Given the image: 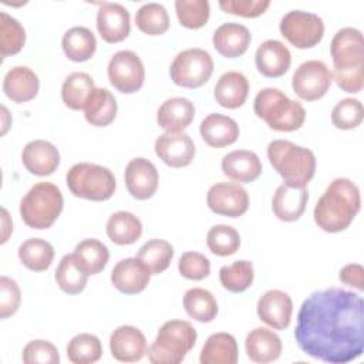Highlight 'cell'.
Listing matches in <instances>:
<instances>
[{"label":"cell","mask_w":364,"mask_h":364,"mask_svg":"<svg viewBox=\"0 0 364 364\" xmlns=\"http://www.w3.org/2000/svg\"><path fill=\"white\" fill-rule=\"evenodd\" d=\"M294 338L300 350L320 361L346 364L364 350V301L341 287L313 291L297 313Z\"/></svg>","instance_id":"1"},{"label":"cell","mask_w":364,"mask_h":364,"mask_svg":"<svg viewBox=\"0 0 364 364\" xmlns=\"http://www.w3.org/2000/svg\"><path fill=\"white\" fill-rule=\"evenodd\" d=\"M361 206L358 186L348 178H336L318 198L313 216L320 229L328 233L346 230Z\"/></svg>","instance_id":"2"},{"label":"cell","mask_w":364,"mask_h":364,"mask_svg":"<svg viewBox=\"0 0 364 364\" xmlns=\"http://www.w3.org/2000/svg\"><path fill=\"white\" fill-rule=\"evenodd\" d=\"M333 58L331 77L346 92L357 94L364 85V38L354 27L340 28L330 44Z\"/></svg>","instance_id":"3"},{"label":"cell","mask_w":364,"mask_h":364,"mask_svg":"<svg viewBox=\"0 0 364 364\" xmlns=\"http://www.w3.org/2000/svg\"><path fill=\"white\" fill-rule=\"evenodd\" d=\"M267 158L287 185L307 186L316 173L313 151L286 139L272 141L267 145Z\"/></svg>","instance_id":"4"},{"label":"cell","mask_w":364,"mask_h":364,"mask_svg":"<svg viewBox=\"0 0 364 364\" xmlns=\"http://www.w3.org/2000/svg\"><path fill=\"white\" fill-rule=\"evenodd\" d=\"M255 114L262 118L267 127L279 132H291L304 124L306 109L294 100H290L279 88L260 90L253 101Z\"/></svg>","instance_id":"5"},{"label":"cell","mask_w":364,"mask_h":364,"mask_svg":"<svg viewBox=\"0 0 364 364\" xmlns=\"http://www.w3.org/2000/svg\"><path fill=\"white\" fill-rule=\"evenodd\" d=\"M196 330L189 321H165L148 348V358L154 364H179L196 344Z\"/></svg>","instance_id":"6"},{"label":"cell","mask_w":364,"mask_h":364,"mask_svg":"<svg viewBox=\"0 0 364 364\" xmlns=\"http://www.w3.org/2000/svg\"><path fill=\"white\" fill-rule=\"evenodd\" d=\"M64 198L58 186L51 182H38L28 189L20 202V216L31 229H48L58 219Z\"/></svg>","instance_id":"7"},{"label":"cell","mask_w":364,"mask_h":364,"mask_svg":"<svg viewBox=\"0 0 364 364\" xmlns=\"http://www.w3.org/2000/svg\"><path fill=\"white\" fill-rule=\"evenodd\" d=\"M65 182L74 196L95 202L109 199L117 188L114 173L108 168L91 162L73 165L65 175Z\"/></svg>","instance_id":"8"},{"label":"cell","mask_w":364,"mask_h":364,"mask_svg":"<svg viewBox=\"0 0 364 364\" xmlns=\"http://www.w3.org/2000/svg\"><path fill=\"white\" fill-rule=\"evenodd\" d=\"M213 73V60L203 48H186L173 58L169 74L172 81L183 88H198L209 81Z\"/></svg>","instance_id":"9"},{"label":"cell","mask_w":364,"mask_h":364,"mask_svg":"<svg viewBox=\"0 0 364 364\" xmlns=\"http://www.w3.org/2000/svg\"><path fill=\"white\" fill-rule=\"evenodd\" d=\"M282 36L297 48H311L324 36L323 18L304 10L287 11L279 24Z\"/></svg>","instance_id":"10"},{"label":"cell","mask_w":364,"mask_h":364,"mask_svg":"<svg viewBox=\"0 0 364 364\" xmlns=\"http://www.w3.org/2000/svg\"><path fill=\"white\" fill-rule=\"evenodd\" d=\"M108 80L111 85L124 94H134L141 90L145 80L142 60L131 50L117 51L108 63Z\"/></svg>","instance_id":"11"},{"label":"cell","mask_w":364,"mask_h":364,"mask_svg":"<svg viewBox=\"0 0 364 364\" xmlns=\"http://www.w3.org/2000/svg\"><path fill=\"white\" fill-rule=\"evenodd\" d=\"M331 81V71L326 63L320 60H307L296 68L291 77V87L299 98L304 101H316L326 95Z\"/></svg>","instance_id":"12"},{"label":"cell","mask_w":364,"mask_h":364,"mask_svg":"<svg viewBox=\"0 0 364 364\" xmlns=\"http://www.w3.org/2000/svg\"><path fill=\"white\" fill-rule=\"evenodd\" d=\"M206 203L216 215L239 218L249 208V195L246 189L236 182H218L209 188Z\"/></svg>","instance_id":"13"},{"label":"cell","mask_w":364,"mask_h":364,"mask_svg":"<svg viewBox=\"0 0 364 364\" xmlns=\"http://www.w3.org/2000/svg\"><path fill=\"white\" fill-rule=\"evenodd\" d=\"M124 179L129 195L138 200L152 198L159 183V175L155 165L149 159L141 156L128 162Z\"/></svg>","instance_id":"14"},{"label":"cell","mask_w":364,"mask_h":364,"mask_svg":"<svg viewBox=\"0 0 364 364\" xmlns=\"http://www.w3.org/2000/svg\"><path fill=\"white\" fill-rule=\"evenodd\" d=\"M154 148L159 159L172 168L188 166L195 156V144L183 131L164 132L156 138Z\"/></svg>","instance_id":"15"},{"label":"cell","mask_w":364,"mask_h":364,"mask_svg":"<svg viewBox=\"0 0 364 364\" xmlns=\"http://www.w3.org/2000/svg\"><path fill=\"white\" fill-rule=\"evenodd\" d=\"M259 318L274 330H284L291 321L293 301L283 290H267L257 300Z\"/></svg>","instance_id":"16"},{"label":"cell","mask_w":364,"mask_h":364,"mask_svg":"<svg viewBox=\"0 0 364 364\" xmlns=\"http://www.w3.org/2000/svg\"><path fill=\"white\" fill-rule=\"evenodd\" d=\"M97 30L107 43L125 40L131 30L129 11L119 3H102L97 11Z\"/></svg>","instance_id":"17"},{"label":"cell","mask_w":364,"mask_h":364,"mask_svg":"<svg viewBox=\"0 0 364 364\" xmlns=\"http://www.w3.org/2000/svg\"><path fill=\"white\" fill-rule=\"evenodd\" d=\"M109 350L115 360L135 363L148 353V344L139 328L134 326H119L109 337Z\"/></svg>","instance_id":"18"},{"label":"cell","mask_w":364,"mask_h":364,"mask_svg":"<svg viewBox=\"0 0 364 364\" xmlns=\"http://www.w3.org/2000/svg\"><path fill=\"white\" fill-rule=\"evenodd\" d=\"M151 280V272L138 257L119 260L111 272V283L124 294L141 293Z\"/></svg>","instance_id":"19"},{"label":"cell","mask_w":364,"mask_h":364,"mask_svg":"<svg viewBox=\"0 0 364 364\" xmlns=\"http://www.w3.org/2000/svg\"><path fill=\"white\" fill-rule=\"evenodd\" d=\"M255 64L259 73L267 78H277L287 73L291 64L289 48L279 40L263 41L255 53Z\"/></svg>","instance_id":"20"},{"label":"cell","mask_w":364,"mask_h":364,"mask_svg":"<svg viewBox=\"0 0 364 364\" xmlns=\"http://www.w3.org/2000/svg\"><path fill=\"white\" fill-rule=\"evenodd\" d=\"M21 161L26 169L36 176H48L60 165V152L48 141H30L21 152Z\"/></svg>","instance_id":"21"},{"label":"cell","mask_w":364,"mask_h":364,"mask_svg":"<svg viewBox=\"0 0 364 364\" xmlns=\"http://www.w3.org/2000/svg\"><path fill=\"white\" fill-rule=\"evenodd\" d=\"M309 192L306 186H293L282 183L272 199V209L277 219L283 222H294L306 210Z\"/></svg>","instance_id":"22"},{"label":"cell","mask_w":364,"mask_h":364,"mask_svg":"<svg viewBox=\"0 0 364 364\" xmlns=\"http://www.w3.org/2000/svg\"><path fill=\"white\" fill-rule=\"evenodd\" d=\"M252 41V34L249 28L239 23H223L220 24L212 37L215 50L226 57L236 58L243 55Z\"/></svg>","instance_id":"23"},{"label":"cell","mask_w":364,"mask_h":364,"mask_svg":"<svg viewBox=\"0 0 364 364\" xmlns=\"http://www.w3.org/2000/svg\"><path fill=\"white\" fill-rule=\"evenodd\" d=\"M245 350L253 363L266 364L276 361L280 357L283 346L280 337L274 331L266 327H256L247 333Z\"/></svg>","instance_id":"24"},{"label":"cell","mask_w":364,"mask_h":364,"mask_svg":"<svg viewBox=\"0 0 364 364\" xmlns=\"http://www.w3.org/2000/svg\"><path fill=\"white\" fill-rule=\"evenodd\" d=\"M38 88L40 81L37 74L26 65L10 68L3 80V91L6 97L17 104L31 101L38 94Z\"/></svg>","instance_id":"25"},{"label":"cell","mask_w":364,"mask_h":364,"mask_svg":"<svg viewBox=\"0 0 364 364\" xmlns=\"http://www.w3.org/2000/svg\"><path fill=\"white\" fill-rule=\"evenodd\" d=\"M222 172L232 181L250 183L262 173V161L247 149H236L222 158Z\"/></svg>","instance_id":"26"},{"label":"cell","mask_w":364,"mask_h":364,"mask_svg":"<svg viewBox=\"0 0 364 364\" xmlns=\"http://www.w3.org/2000/svg\"><path fill=\"white\" fill-rule=\"evenodd\" d=\"M199 132L202 139L212 148H223L236 142L239 136L237 122L223 114H209L200 122Z\"/></svg>","instance_id":"27"},{"label":"cell","mask_w":364,"mask_h":364,"mask_svg":"<svg viewBox=\"0 0 364 364\" xmlns=\"http://www.w3.org/2000/svg\"><path fill=\"white\" fill-rule=\"evenodd\" d=\"M195 117V105L185 97H172L161 104L156 122L166 132H181L189 127Z\"/></svg>","instance_id":"28"},{"label":"cell","mask_w":364,"mask_h":364,"mask_svg":"<svg viewBox=\"0 0 364 364\" xmlns=\"http://www.w3.org/2000/svg\"><path fill=\"white\" fill-rule=\"evenodd\" d=\"M249 94V81L239 71L223 73L213 90V97L216 102L229 109L239 108L245 104Z\"/></svg>","instance_id":"29"},{"label":"cell","mask_w":364,"mask_h":364,"mask_svg":"<svg viewBox=\"0 0 364 364\" xmlns=\"http://www.w3.org/2000/svg\"><path fill=\"white\" fill-rule=\"evenodd\" d=\"M239 350L236 338L229 333H213L205 341L199 361L200 364H236Z\"/></svg>","instance_id":"30"},{"label":"cell","mask_w":364,"mask_h":364,"mask_svg":"<svg viewBox=\"0 0 364 364\" xmlns=\"http://www.w3.org/2000/svg\"><path fill=\"white\" fill-rule=\"evenodd\" d=\"M61 47L68 60L82 63L94 55L97 50V38L90 28L75 26L64 33Z\"/></svg>","instance_id":"31"},{"label":"cell","mask_w":364,"mask_h":364,"mask_svg":"<svg viewBox=\"0 0 364 364\" xmlns=\"http://www.w3.org/2000/svg\"><path fill=\"white\" fill-rule=\"evenodd\" d=\"M82 111L85 121L91 125L107 127L115 119L118 105L111 91H108L107 88H95L91 92Z\"/></svg>","instance_id":"32"},{"label":"cell","mask_w":364,"mask_h":364,"mask_svg":"<svg viewBox=\"0 0 364 364\" xmlns=\"http://www.w3.org/2000/svg\"><path fill=\"white\" fill-rule=\"evenodd\" d=\"M107 236L115 245H132L142 235L141 220L131 212L118 210L108 218Z\"/></svg>","instance_id":"33"},{"label":"cell","mask_w":364,"mask_h":364,"mask_svg":"<svg viewBox=\"0 0 364 364\" xmlns=\"http://www.w3.org/2000/svg\"><path fill=\"white\" fill-rule=\"evenodd\" d=\"M91 75L82 71L71 73L61 85V98L65 107L74 111L84 109L91 92L95 90Z\"/></svg>","instance_id":"34"},{"label":"cell","mask_w":364,"mask_h":364,"mask_svg":"<svg viewBox=\"0 0 364 364\" xmlns=\"http://www.w3.org/2000/svg\"><path fill=\"white\" fill-rule=\"evenodd\" d=\"M20 262L33 272L47 270L54 259V247L50 242L40 237H30L18 246Z\"/></svg>","instance_id":"35"},{"label":"cell","mask_w":364,"mask_h":364,"mask_svg":"<svg viewBox=\"0 0 364 364\" xmlns=\"http://www.w3.org/2000/svg\"><path fill=\"white\" fill-rule=\"evenodd\" d=\"M77 263L88 274L100 273L108 263L109 252L108 247L98 239L81 240L73 252Z\"/></svg>","instance_id":"36"},{"label":"cell","mask_w":364,"mask_h":364,"mask_svg":"<svg viewBox=\"0 0 364 364\" xmlns=\"http://www.w3.org/2000/svg\"><path fill=\"white\" fill-rule=\"evenodd\" d=\"M183 307L186 314L199 323H209L218 314V303L215 296L202 287L186 290L183 296Z\"/></svg>","instance_id":"37"},{"label":"cell","mask_w":364,"mask_h":364,"mask_svg":"<svg viewBox=\"0 0 364 364\" xmlns=\"http://www.w3.org/2000/svg\"><path fill=\"white\" fill-rule=\"evenodd\" d=\"M88 273L82 270V267L77 263L73 253L64 255L55 270V282L58 287L67 294H78L81 293L88 280Z\"/></svg>","instance_id":"38"},{"label":"cell","mask_w":364,"mask_h":364,"mask_svg":"<svg viewBox=\"0 0 364 364\" xmlns=\"http://www.w3.org/2000/svg\"><path fill=\"white\" fill-rule=\"evenodd\" d=\"M136 257L144 262L151 274H159L169 267L173 259V247L164 239H151L139 247Z\"/></svg>","instance_id":"39"},{"label":"cell","mask_w":364,"mask_h":364,"mask_svg":"<svg viewBox=\"0 0 364 364\" xmlns=\"http://www.w3.org/2000/svg\"><path fill=\"white\" fill-rule=\"evenodd\" d=\"M255 279V269L249 260H236L232 264L222 266L219 280L223 289L230 293H242L247 290Z\"/></svg>","instance_id":"40"},{"label":"cell","mask_w":364,"mask_h":364,"mask_svg":"<svg viewBox=\"0 0 364 364\" xmlns=\"http://www.w3.org/2000/svg\"><path fill=\"white\" fill-rule=\"evenodd\" d=\"M101 355L102 344L94 334H77L67 344V357L74 364H91L98 361Z\"/></svg>","instance_id":"41"},{"label":"cell","mask_w":364,"mask_h":364,"mask_svg":"<svg viewBox=\"0 0 364 364\" xmlns=\"http://www.w3.org/2000/svg\"><path fill=\"white\" fill-rule=\"evenodd\" d=\"M136 27L148 36H161L169 28V16L159 3H145L135 14Z\"/></svg>","instance_id":"42"},{"label":"cell","mask_w":364,"mask_h":364,"mask_svg":"<svg viewBox=\"0 0 364 364\" xmlns=\"http://www.w3.org/2000/svg\"><path fill=\"white\" fill-rule=\"evenodd\" d=\"M26 43V30L24 27L7 14L6 11L0 13V55L6 58L9 55L17 54Z\"/></svg>","instance_id":"43"},{"label":"cell","mask_w":364,"mask_h":364,"mask_svg":"<svg viewBox=\"0 0 364 364\" xmlns=\"http://www.w3.org/2000/svg\"><path fill=\"white\" fill-rule=\"evenodd\" d=\"M206 245L216 256H230L239 250V232L229 225H215L208 230Z\"/></svg>","instance_id":"44"},{"label":"cell","mask_w":364,"mask_h":364,"mask_svg":"<svg viewBox=\"0 0 364 364\" xmlns=\"http://www.w3.org/2000/svg\"><path fill=\"white\" fill-rule=\"evenodd\" d=\"M175 11L179 23L183 27L196 30L208 23L210 16V6L208 0H176Z\"/></svg>","instance_id":"45"},{"label":"cell","mask_w":364,"mask_h":364,"mask_svg":"<svg viewBox=\"0 0 364 364\" xmlns=\"http://www.w3.org/2000/svg\"><path fill=\"white\" fill-rule=\"evenodd\" d=\"M364 117V108L357 98H343L331 111V122L338 129L357 128Z\"/></svg>","instance_id":"46"},{"label":"cell","mask_w":364,"mask_h":364,"mask_svg":"<svg viewBox=\"0 0 364 364\" xmlns=\"http://www.w3.org/2000/svg\"><path fill=\"white\" fill-rule=\"evenodd\" d=\"M23 363L26 364H58L57 347L47 340H33L23 348Z\"/></svg>","instance_id":"47"},{"label":"cell","mask_w":364,"mask_h":364,"mask_svg":"<svg viewBox=\"0 0 364 364\" xmlns=\"http://www.w3.org/2000/svg\"><path fill=\"white\" fill-rule=\"evenodd\" d=\"M178 270L188 280H203L210 273V262L202 253L185 252L178 262Z\"/></svg>","instance_id":"48"},{"label":"cell","mask_w":364,"mask_h":364,"mask_svg":"<svg viewBox=\"0 0 364 364\" xmlns=\"http://www.w3.org/2000/svg\"><path fill=\"white\" fill-rule=\"evenodd\" d=\"M0 317L4 320L18 310L21 301V291L17 282L7 276L0 277Z\"/></svg>","instance_id":"49"},{"label":"cell","mask_w":364,"mask_h":364,"mask_svg":"<svg viewBox=\"0 0 364 364\" xmlns=\"http://www.w3.org/2000/svg\"><path fill=\"white\" fill-rule=\"evenodd\" d=\"M270 6L269 0H220L219 7L229 14L247 18L259 17Z\"/></svg>","instance_id":"50"},{"label":"cell","mask_w":364,"mask_h":364,"mask_svg":"<svg viewBox=\"0 0 364 364\" xmlns=\"http://www.w3.org/2000/svg\"><path fill=\"white\" fill-rule=\"evenodd\" d=\"M340 282L357 290H364V269L358 263H348L338 273Z\"/></svg>","instance_id":"51"},{"label":"cell","mask_w":364,"mask_h":364,"mask_svg":"<svg viewBox=\"0 0 364 364\" xmlns=\"http://www.w3.org/2000/svg\"><path fill=\"white\" fill-rule=\"evenodd\" d=\"M1 219H3V239H1V243H6L7 239H9V235L13 230V226H11V220L9 218V212L4 208L1 209Z\"/></svg>","instance_id":"52"},{"label":"cell","mask_w":364,"mask_h":364,"mask_svg":"<svg viewBox=\"0 0 364 364\" xmlns=\"http://www.w3.org/2000/svg\"><path fill=\"white\" fill-rule=\"evenodd\" d=\"M1 111H3V117H4V119H3V131H1V134H6V132H7V128H9V125H10V124L7 122V119H6V118L9 117V112H7V108H6L4 105L1 107Z\"/></svg>","instance_id":"53"}]
</instances>
